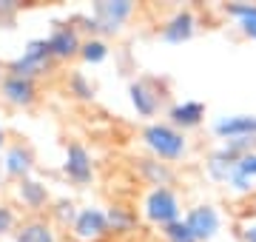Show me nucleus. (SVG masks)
Segmentation results:
<instances>
[{
  "instance_id": "nucleus-1",
  "label": "nucleus",
  "mask_w": 256,
  "mask_h": 242,
  "mask_svg": "<svg viewBox=\"0 0 256 242\" xmlns=\"http://www.w3.org/2000/svg\"><path fill=\"white\" fill-rule=\"evenodd\" d=\"M140 140H142V146H146L148 157L162 160V162H168V166H174V162H180V160L188 157V137H185L180 128H174L168 120L146 122Z\"/></svg>"
},
{
  "instance_id": "nucleus-2",
  "label": "nucleus",
  "mask_w": 256,
  "mask_h": 242,
  "mask_svg": "<svg viewBox=\"0 0 256 242\" xmlns=\"http://www.w3.org/2000/svg\"><path fill=\"white\" fill-rule=\"evenodd\" d=\"M134 12H137V6L131 0H100L92 6V14L82 18V23H86L92 38L106 40L108 34H120Z\"/></svg>"
},
{
  "instance_id": "nucleus-3",
  "label": "nucleus",
  "mask_w": 256,
  "mask_h": 242,
  "mask_svg": "<svg viewBox=\"0 0 256 242\" xmlns=\"http://www.w3.org/2000/svg\"><path fill=\"white\" fill-rule=\"evenodd\" d=\"M142 216L162 231L165 225L182 220V202L174 188H148L142 196Z\"/></svg>"
},
{
  "instance_id": "nucleus-4",
  "label": "nucleus",
  "mask_w": 256,
  "mask_h": 242,
  "mask_svg": "<svg viewBox=\"0 0 256 242\" xmlns=\"http://www.w3.org/2000/svg\"><path fill=\"white\" fill-rule=\"evenodd\" d=\"M52 66H54V57L48 52V43L46 38H34L28 40L23 52H20L14 60L9 63V74H20V77H28V80H40L43 74L52 72Z\"/></svg>"
},
{
  "instance_id": "nucleus-5",
  "label": "nucleus",
  "mask_w": 256,
  "mask_h": 242,
  "mask_svg": "<svg viewBox=\"0 0 256 242\" xmlns=\"http://www.w3.org/2000/svg\"><path fill=\"white\" fill-rule=\"evenodd\" d=\"M182 222L188 225V231L196 236V242H214L222 231V214L216 205L210 202H196L182 214Z\"/></svg>"
},
{
  "instance_id": "nucleus-6",
  "label": "nucleus",
  "mask_w": 256,
  "mask_h": 242,
  "mask_svg": "<svg viewBox=\"0 0 256 242\" xmlns=\"http://www.w3.org/2000/svg\"><path fill=\"white\" fill-rule=\"evenodd\" d=\"M106 236H111L108 216L102 208L88 205L77 211V220L72 222V240L74 242H102Z\"/></svg>"
},
{
  "instance_id": "nucleus-7",
  "label": "nucleus",
  "mask_w": 256,
  "mask_h": 242,
  "mask_svg": "<svg viewBox=\"0 0 256 242\" xmlns=\"http://www.w3.org/2000/svg\"><path fill=\"white\" fill-rule=\"evenodd\" d=\"M82 34L80 28L74 26V23H57L52 32H48V52L54 57V63H66V60H74V57H80V48H82Z\"/></svg>"
},
{
  "instance_id": "nucleus-8",
  "label": "nucleus",
  "mask_w": 256,
  "mask_h": 242,
  "mask_svg": "<svg viewBox=\"0 0 256 242\" xmlns=\"http://www.w3.org/2000/svg\"><path fill=\"white\" fill-rule=\"evenodd\" d=\"M40 97V88H37V80H28V77L20 74H3L0 80V100L12 106V108H32Z\"/></svg>"
},
{
  "instance_id": "nucleus-9",
  "label": "nucleus",
  "mask_w": 256,
  "mask_h": 242,
  "mask_svg": "<svg viewBox=\"0 0 256 242\" xmlns=\"http://www.w3.org/2000/svg\"><path fill=\"white\" fill-rule=\"evenodd\" d=\"M63 174L68 177V182H74V186H88V182L94 180V157L82 142L72 140L68 146H66Z\"/></svg>"
},
{
  "instance_id": "nucleus-10",
  "label": "nucleus",
  "mask_w": 256,
  "mask_h": 242,
  "mask_svg": "<svg viewBox=\"0 0 256 242\" xmlns=\"http://www.w3.org/2000/svg\"><path fill=\"white\" fill-rule=\"evenodd\" d=\"M128 100H131V108L137 112V117L154 122V117L160 114V106H162V94L151 80H131L128 83Z\"/></svg>"
},
{
  "instance_id": "nucleus-11",
  "label": "nucleus",
  "mask_w": 256,
  "mask_h": 242,
  "mask_svg": "<svg viewBox=\"0 0 256 242\" xmlns=\"http://www.w3.org/2000/svg\"><path fill=\"white\" fill-rule=\"evenodd\" d=\"M239 160H242V154H239L230 142H220L216 148L208 154V160H205V174H208L214 182H222V186H228L230 177L236 174V166Z\"/></svg>"
},
{
  "instance_id": "nucleus-12",
  "label": "nucleus",
  "mask_w": 256,
  "mask_h": 242,
  "mask_svg": "<svg viewBox=\"0 0 256 242\" xmlns=\"http://www.w3.org/2000/svg\"><path fill=\"white\" fill-rule=\"evenodd\" d=\"M196 26H200V20H196L194 9H176L174 14L162 23L160 40L168 43V46H182V43H188V40L196 34Z\"/></svg>"
},
{
  "instance_id": "nucleus-13",
  "label": "nucleus",
  "mask_w": 256,
  "mask_h": 242,
  "mask_svg": "<svg viewBox=\"0 0 256 242\" xmlns=\"http://www.w3.org/2000/svg\"><path fill=\"white\" fill-rule=\"evenodd\" d=\"M0 166H3V177L20 182V180L32 177V171H34V154H32L28 146L14 142V146H6V148H3V160H0Z\"/></svg>"
},
{
  "instance_id": "nucleus-14",
  "label": "nucleus",
  "mask_w": 256,
  "mask_h": 242,
  "mask_svg": "<svg viewBox=\"0 0 256 242\" xmlns=\"http://www.w3.org/2000/svg\"><path fill=\"white\" fill-rule=\"evenodd\" d=\"M210 131L225 140H236V137H256V114H222L214 120Z\"/></svg>"
},
{
  "instance_id": "nucleus-15",
  "label": "nucleus",
  "mask_w": 256,
  "mask_h": 242,
  "mask_svg": "<svg viewBox=\"0 0 256 242\" xmlns=\"http://www.w3.org/2000/svg\"><path fill=\"white\" fill-rule=\"evenodd\" d=\"M168 122H171L174 128H180L182 134L191 131V128H200L202 122H205V102H200V100L174 102V106L168 108Z\"/></svg>"
},
{
  "instance_id": "nucleus-16",
  "label": "nucleus",
  "mask_w": 256,
  "mask_h": 242,
  "mask_svg": "<svg viewBox=\"0 0 256 242\" xmlns=\"http://www.w3.org/2000/svg\"><path fill=\"white\" fill-rule=\"evenodd\" d=\"M137 174H140V180L151 188H171L176 182L174 166H168V162L154 160V157H140L137 160Z\"/></svg>"
},
{
  "instance_id": "nucleus-17",
  "label": "nucleus",
  "mask_w": 256,
  "mask_h": 242,
  "mask_svg": "<svg viewBox=\"0 0 256 242\" xmlns=\"http://www.w3.org/2000/svg\"><path fill=\"white\" fill-rule=\"evenodd\" d=\"M14 196L23 202L26 211H34V214L43 211V208H48V202H52V194H48L46 182H40V180H34V177L20 180L18 186H14Z\"/></svg>"
},
{
  "instance_id": "nucleus-18",
  "label": "nucleus",
  "mask_w": 256,
  "mask_h": 242,
  "mask_svg": "<svg viewBox=\"0 0 256 242\" xmlns=\"http://www.w3.org/2000/svg\"><path fill=\"white\" fill-rule=\"evenodd\" d=\"M14 242H60V240H57L52 220L32 216V220H26L14 228Z\"/></svg>"
},
{
  "instance_id": "nucleus-19",
  "label": "nucleus",
  "mask_w": 256,
  "mask_h": 242,
  "mask_svg": "<svg viewBox=\"0 0 256 242\" xmlns=\"http://www.w3.org/2000/svg\"><path fill=\"white\" fill-rule=\"evenodd\" d=\"M228 191H234L239 196H250L256 191V151H250V154L239 160L236 174L228 182Z\"/></svg>"
},
{
  "instance_id": "nucleus-20",
  "label": "nucleus",
  "mask_w": 256,
  "mask_h": 242,
  "mask_svg": "<svg viewBox=\"0 0 256 242\" xmlns=\"http://www.w3.org/2000/svg\"><path fill=\"white\" fill-rule=\"evenodd\" d=\"M222 12L236 23L245 38L256 40V3H228Z\"/></svg>"
},
{
  "instance_id": "nucleus-21",
  "label": "nucleus",
  "mask_w": 256,
  "mask_h": 242,
  "mask_svg": "<svg viewBox=\"0 0 256 242\" xmlns=\"http://www.w3.org/2000/svg\"><path fill=\"white\" fill-rule=\"evenodd\" d=\"M106 216H108L111 234H128L137 228V214L131 208H126V205H111L108 211H106Z\"/></svg>"
},
{
  "instance_id": "nucleus-22",
  "label": "nucleus",
  "mask_w": 256,
  "mask_h": 242,
  "mask_svg": "<svg viewBox=\"0 0 256 242\" xmlns=\"http://www.w3.org/2000/svg\"><path fill=\"white\" fill-rule=\"evenodd\" d=\"M108 43L102 38H86L82 40V48H80V57H82V63H88V66H100L108 60Z\"/></svg>"
},
{
  "instance_id": "nucleus-23",
  "label": "nucleus",
  "mask_w": 256,
  "mask_h": 242,
  "mask_svg": "<svg viewBox=\"0 0 256 242\" xmlns=\"http://www.w3.org/2000/svg\"><path fill=\"white\" fill-rule=\"evenodd\" d=\"M68 94L80 102H92L97 97V88H94V83L82 72H72L68 74Z\"/></svg>"
},
{
  "instance_id": "nucleus-24",
  "label": "nucleus",
  "mask_w": 256,
  "mask_h": 242,
  "mask_svg": "<svg viewBox=\"0 0 256 242\" xmlns=\"http://www.w3.org/2000/svg\"><path fill=\"white\" fill-rule=\"evenodd\" d=\"M77 205L72 200H57L52 208H48V214H52V225H60V228H72V222L77 220Z\"/></svg>"
},
{
  "instance_id": "nucleus-25",
  "label": "nucleus",
  "mask_w": 256,
  "mask_h": 242,
  "mask_svg": "<svg viewBox=\"0 0 256 242\" xmlns=\"http://www.w3.org/2000/svg\"><path fill=\"white\" fill-rule=\"evenodd\" d=\"M162 236L165 242H196V236H194L191 231H188V225L180 220V222H171L162 228Z\"/></svg>"
},
{
  "instance_id": "nucleus-26",
  "label": "nucleus",
  "mask_w": 256,
  "mask_h": 242,
  "mask_svg": "<svg viewBox=\"0 0 256 242\" xmlns=\"http://www.w3.org/2000/svg\"><path fill=\"white\" fill-rule=\"evenodd\" d=\"M20 225L18 220V211L12 208V205L0 202V236H6V234H14V228Z\"/></svg>"
},
{
  "instance_id": "nucleus-27",
  "label": "nucleus",
  "mask_w": 256,
  "mask_h": 242,
  "mask_svg": "<svg viewBox=\"0 0 256 242\" xmlns=\"http://www.w3.org/2000/svg\"><path fill=\"white\" fill-rule=\"evenodd\" d=\"M239 240L242 242H256V220H250V222H245L242 228H239Z\"/></svg>"
},
{
  "instance_id": "nucleus-28",
  "label": "nucleus",
  "mask_w": 256,
  "mask_h": 242,
  "mask_svg": "<svg viewBox=\"0 0 256 242\" xmlns=\"http://www.w3.org/2000/svg\"><path fill=\"white\" fill-rule=\"evenodd\" d=\"M248 216H254V220H256V191L248 196Z\"/></svg>"
},
{
  "instance_id": "nucleus-29",
  "label": "nucleus",
  "mask_w": 256,
  "mask_h": 242,
  "mask_svg": "<svg viewBox=\"0 0 256 242\" xmlns=\"http://www.w3.org/2000/svg\"><path fill=\"white\" fill-rule=\"evenodd\" d=\"M6 148V128H3V122H0V151Z\"/></svg>"
},
{
  "instance_id": "nucleus-30",
  "label": "nucleus",
  "mask_w": 256,
  "mask_h": 242,
  "mask_svg": "<svg viewBox=\"0 0 256 242\" xmlns=\"http://www.w3.org/2000/svg\"><path fill=\"white\" fill-rule=\"evenodd\" d=\"M0 191H3V174H0Z\"/></svg>"
},
{
  "instance_id": "nucleus-31",
  "label": "nucleus",
  "mask_w": 256,
  "mask_h": 242,
  "mask_svg": "<svg viewBox=\"0 0 256 242\" xmlns=\"http://www.w3.org/2000/svg\"><path fill=\"white\" fill-rule=\"evenodd\" d=\"M3 74H6V72H3V68H0V80H3Z\"/></svg>"
}]
</instances>
